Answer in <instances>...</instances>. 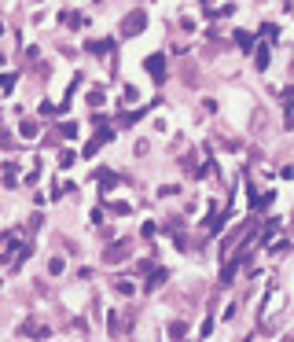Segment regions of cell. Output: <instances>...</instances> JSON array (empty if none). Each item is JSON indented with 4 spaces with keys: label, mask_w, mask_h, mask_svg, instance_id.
Listing matches in <instances>:
<instances>
[{
    "label": "cell",
    "mask_w": 294,
    "mask_h": 342,
    "mask_svg": "<svg viewBox=\"0 0 294 342\" xmlns=\"http://www.w3.org/2000/svg\"><path fill=\"white\" fill-rule=\"evenodd\" d=\"M162 280H166V269H155L151 284H147V291H155V287H162Z\"/></svg>",
    "instance_id": "obj_9"
},
{
    "label": "cell",
    "mask_w": 294,
    "mask_h": 342,
    "mask_svg": "<svg viewBox=\"0 0 294 342\" xmlns=\"http://www.w3.org/2000/svg\"><path fill=\"white\" fill-rule=\"evenodd\" d=\"M147 30V11H129L125 22H121V37H136Z\"/></svg>",
    "instance_id": "obj_1"
},
{
    "label": "cell",
    "mask_w": 294,
    "mask_h": 342,
    "mask_svg": "<svg viewBox=\"0 0 294 342\" xmlns=\"http://www.w3.org/2000/svg\"><path fill=\"white\" fill-rule=\"evenodd\" d=\"M143 67H147V74H151V81H166V55H147V63H143Z\"/></svg>",
    "instance_id": "obj_3"
},
{
    "label": "cell",
    "mask_w": 294,
    "mask_h": 342,
    "mask_svg": "<svg viewBox=\"0 0 294 342\" xmlns=\"http://www.w3.org/2000/svg\"><path fill=\"white\" fill-rule=\"evenodd\" d=\"M4 184H8V188L15 184V162H8V166H4Z\"/></svg>",
    "instance_id": "obj_11"
},
{
    "label": "cell",
    "mask_w": 294,
    "mask_h": 342,
    "mask_svg": "<svg viewBox=\"0 0 294 342\" xmlns=\"http://www.w3.org/2000/svg\"><path fill=\"white\" fill-rule=\"evenodd\" d=\"M74 133H77L74 122H63V126H55V136H63V140H67V136H74Z\"/></svg>",
    "instance_id": "obj_6"
},
{
    "label": "cell",
    "mask_w": 294,
    "mask_h": 342,
    "mask_svg": "<svg viewBox=\"0 0 294 342\" xmlns=\"http://www.w3.org/2000/svg\"><path fill=\"white\" fill-rule=\"evenodd\" d=\"M125 258H129V239L110 243V247H107V254H103V261H107V265H118V261H125Z\"/></svg>",
    "instance_id": "obj_2"
},
{
    "label": "cell",
    "mask_w": 294,
    "mask_h": 342,
    "mask_svg": "<svg viewBox=\"0 0 294 342\" xmlns=\"http://www.w3.org/2000/svg\"><path fill=\"white\" fill-rule=\"evenodd\" d=\"M85 48L92 52V55H107V52L114 48V41H88V44H85Z\"/></svg>",
    "instance_id": "obj_5"
},
{
    "label": "cell",
    "mask_w": 294,
    "mask_h": 342,
    "mask_svg": "<svg viewBox=\"0 0 294 342\" xmlns=\"http://www.w3.org/2000/svg\"><path fill=\"white\" fill-rule=\"evenodd\" d=\"M63 22H67L70 30H77V26H81V15H77V11H63Z\"/></svg>",
    "instance_id": "obj_7"
},
{
    "label": "cell",
    "mask_w": 294,
    "mask_h": 342,
    "mask_svg": "<svg viewBox=\"0 0 294 342\" xmlns=\"http://www.w3.org/2000/svg\"><path fill=\"white\" fill-rule=\"evenodd\" d=\"M184 331H188L184 324H169V335H173V339H184Z\"/></svg>",
    "instance_id": "obj_14"
},
{
    "label": "cell",
    "mask_w": 294,
    "mask_h": 342,
    "mask_svg": "<svg viewBox=\"0 0 294 342\" xmlns=\"http://www.w3.org/2000/svg\"><path fill=\"white\" fill-rule=\"evenodd\" d=\"M22 136H37V122H30V118H26V122H22Z\"/></svg>",
    "instance_id": "obj_13"
},
{
    "label": "cell",
    "mask_w": 294,
    "mask_h": 342,
    "mask_svg": "<svg viewBox=\"0 0 294 342\" xmlns=\"http://www.w3.org/2000/svg\"><path fill=\"white\" fill-rule=\"evenodd\" d=\"M110 136H114L110 129H100V133H96V140H88V147H85V159H88V155H96V151H100L103 144L110 140Z\"/></svg>",
    "instance_id": "obj_4"
},
{
    "label": "cell",
    "mask_w": 294,
    "mask_h": 342,
    "mask_svg": "<svg viewBox=\"0 0 294 342\" xmlns=\"http://www.w3.org/2000/svg\"><path fill=\"white\" fill-rule=\"evenodd\" d=\"M114 287H118V291H121V294H133V284H129V280H118Z\"/></svg>",
    "instance_id": "obj_15"
},
{
    "label": "cell",
    "mask_w": 294,
    "mask_h": 342,
    "mask_svg": "<svg viewBox=\"0 0 294 342\" xmlns=\"http://www.w3.org/2000/svg\"><path fill=\"white\" fill-rule=\"evenodd\" d=\"M11 89H15V74H4L0 77V92H11Z\"/></svg>",
    "instance_id": "obj_10"
},
{
    "label": "cell",
    "mask_w": 294,
    "mask_h": 342,
    "mask_svg": "<svg viewBox=\"0 0 294 342\" xmlns=\"http://www.w3.org/2000/svg\"><path fill=\"white\" fill-rule=\"evenodd\" d=\"M265 67H269V44L258 48V70H265Z\"/></svg>",
    "instance_id": "obj_8"
},
{
    "label": "cell",
    "mask_w": 294,
    "mask_h": 342,
    "mask_svg": "<svg viewBox=\"0 0 294 342\" xmlns=\"http://www.w3.org/2000/svg\"><path fill=\"white\" fill-rule=\"evenodd\" d=\"M235 41H239V48H243V52H250V44H254L250 34H235Z\"/></svg>",
    "instance_id": "obj_12"
}]
</instances>
